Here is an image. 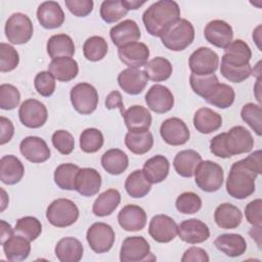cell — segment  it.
Masks as SVG:
<instances>
[{"instance_id":"obj_1","label":"cell","mask_w":262,"mask_h":262,"mask_svg":"<svg viewBox=\"0 0 262 262\" xmlns=\"http://www.w3.org/2000/svg\"><path fill=\"white\" fill-rule=\"evenodd\" d=\"M260 173L261 150L258 149L232 164L226 180L227 193L236 200L249 198L256 189L255 180Z\"/></svg>"},{"instance_id":"obj_2","label":"cell","mask_w":262,"mask_h":262,"mask_svg":"<svg viewBox=\"0 0 262 262\" xmlns=\"http://www.w3.org/2000/svg\"><path fill=\"white\" fill-rule=\"evenodd\" d=\"M179 18L180 7L172 0L157 1L142 14L145 30L154 37H161Z\"/></svg>"},{"instance_id":"obj_3","label":"cell","mask_w":262,"mask_h":262,"mask_svg":"<svg viewBox=\"0 0 262 262\" xmlns=\"http://www.w3.org/2000/svg\"><path fill=\"white\" fill-rule=\"evenodd\" d=\"M160 38L167 49L182 51L193 42L194 28L189 20L179 18Z\"/></svg>"},{"instance_id":"obj_4","label":"cell","mask_w":262,"mask_h":262,"mask_svg":"<svg viewBox=\"0 0 262 262\" xmlns=\"http://www.w3.org/2000/svg\"><path fill=\"white\" fill-rule=\"evenodd\" d=\"M194 181L200 189L206 192H215L223 184L224 172L222 167L213 161H202L195 169Z\"/></svg>"},{"instance_id":"obj_5","label":"cell","mask_w":262,"mask_h":262,"mask_svg":"<svg viewBox=\"0 0 262 262\" xmlns=\"http://www.w3.org/2000/svg\"><path fill=\"white\" fill-rule=\"evenodd\" d=\"M46 218L55 227H68L73 225L79 218L77 205L69 199L54 200L46 210Z\"/></svg>"},{"instance_id":"obj_6","label":"cell","mask_w":262,"mask_h":262,"mask_svg":"<svg viewBox=\"0 0 262 262\" xmlns=\"http://www.w3.org/2000/svg\"><path fill=\"white\" fill-rule=\"evenodd\" d=\"M4 31L7 40L11 44L21 45L31 40L34 28L31 18L27 14L16 12L8 17Z\"/></svg>"},{"instance_id":"obj_7","label":"cell","mask_w":262,"mask_h":262,"mask_svg":"<svg viewBox=\"0 0 262 262\" xmlns=\"http://www.w3.org/2000/svg\"><path fill=\"white\" fill-rule=\"evenodd\" d=\"M156 259L150 252L148 242L143 236H128L123 241L120 250V261L143 262L155 261Z\"/></svg>"},{"instance_id":"obj_8","label":"cell","mask_w":262,"mask_h":262,"mask_svg":"<svg viewBox=\"0 0 262 262\" xmlns=\"http://www.w3.org/2000/svg\"><path fill=\"white\" fill-rule=\"evenodd\" d=\"M70 98L73 107L81 115L92 114L98 104L97 90L94 86L85 82L79 83L72 88Z\"/></svg>"},{"instance_id":"obj_9","label":"cell","mask_w":262,"mask_h":262,"mask_svg":"<svg viewBox=\"0 0 262 262\" xmlns=\"http://www.w3.org/2000/svg\"><path fill=\"white\" fill-rule=\"evenodd\" d=\"M113 227L103 222L93 223L87 230L86 239L91 250L97 254L108 252L115 243Z\"/></svg>"},{"instance_id":"obj_10","label":"cell","mask_w":262,"mask_h":262,"mask_svg":"<svg viewBox=\"0 0 262 262\" xmlns=\"http://www.w3.org/2000/svg\"><path fill=\"white\" fill-rule=\"evenodd\" d=\"M253 146L254 138L244 126H234L224 133V147L229 157L249 152Z\"/></svg>"},{"instance_id":"obj_11","label":"cell","mask_w":262,"mask_h":262,"mask_svg":"<svg viewBox=\"0 0 262 262\" xmlns=\"http://www.w3.org/2000/svg\"><path fill=\"white\" fill-rule=\"evenodd\" d=\"M188 66L191 73L194 75H212L218 69L219 56L208 47H200L190 54Z\"/></svg>"},{"instance_id":"obj_12","label":"cell","mask_w":262,"mask_h":262,"mask_svg":"<svg viewBox=\"0 0 262 262\" xmlns=\"http://www.w3.org/2000/svg\"><path fill=\"white\" fill-rule=\"evenodd\" d=\"M18 118L24 126L37 129L46 123L48 113L44 103L37 99L30 98L20 104L18 110Z\"/></svg>"},{"instance_id":"obj_13","label":"cell","mask_w":262,"mask_h":262,"mask_svg":"<svg viewBox=\"0 0 262 262\" xmlns=\"http://www.w3.org/2000/svg\"><path fill=\"white\" fill-rule=\"evenodd\" d=\"M160 134L167 144L173 146L185 144L190 137L186 124L181 119L175 117L169 118L162 123Z\"/></svg>"},{"instance_id":"obj_14","label":"cell","mask_w":262,"mask_h":262,"mask_svg":"<svg viewBox=\"0 0 262 262\" xmlns=\"http://www.w3.org/2000/svg\"><path fill=\"white\" fill-rule=\"evenodd\" d=\"M177 231L178 225L168 215L158 214L149 221L148 233L157 243L165 244L173 241L177 235Z\"/></svg>"},{"instance_id":"obj_15","label":"cell","mask_w":262,"mask_h":262,"mask_svg":"<svg viewBox=\"0 0 262 262\" xmlns=\"http://www.w3.org/2000/svg\"><path fill=\"white\" fill-rule=\"evenodd\" d=\"M204 36L213 46L225 49L232 41L233 31L228 23L221 19H213L206 25Z\"/></svg>"},{"instance_id":"obj_16","label":"cell","mask_w":262,"mask_h":262,"mask_svg":"<svg viewBox=\"0 0 262 262\" xmlns=\"http://www.w3.org/2000/svg\"><path fill=\"white\" fill-rule=\"evenodd\" d=\"M145 102L148 108L157 114H165L172 110L174 96L170 89L161 84L152 85L145 94Z\"/></svg>"},{"instance_id":"obj_17","label":"cell","mask_w":262,"mask_h":262,"mask_svg":"<svg viewBox=\"0 0 262 262\" xmlns=\"http://www.w3.org/2000/svg\"><path fill=\"white\" fill-rule=\"evenodd\" d=\"M120 60L130 69L144 67L149 57V49L142 42H132L118 49Z\"/></svg>"},{"instance_id":"obj_18","label":"cell","mask_w":262,"mask_h":262,"mask_svg":"<svg viewBox=\"0 0 262 262\" xmlns=\"http://www.w3.org/2000/svg\"><path fill=\"white\" fill-rule=\"evenodd\" d=\"M177 234L181 241L194 245L207 241L210 237V229L202 220L191 218L182 221L178 225Z\"/></svg>"},{"instance_id":"obj_19","label":"cell","mask_w":262,"mask_h":262,"mask_svg":"<svg viewBox=\"0 0 262 262\" xmlns=\"http://www.w3.org/2000/svg\"><path fill=\"white\" fill-rule=\"evenodd\" d=\"M20 154L31 163H43L50 158V149L44 139L38 136H28L20 141Z\"/></svg>"},{"instance_id":"obj_20","label":"cell","mask_w":262,"mask_h":262,"mask_svg":"<svg viewBox=\"0 0 262 262\" xmlns=\"http://www.w3.org/2000/svg\"><path fill=\"white\" fill-rule=\"evenodd\" d=\"M146 213L137 205H126L118 214L119 225L126 231H139L146 225Z\"/></svg>"},{"instance_id":"obj_21","label":"cell","mask_w":262,"mask_h":262,"mask_svg":"<svg viewBox=\"0 0 262 262\" xmlns=\"http://www.w3.org/2000/svg\"><path fill=\"white\" fill-rule=\"evenodd\" d=\"M148 83L145 73L139 69H126L118 75V84L120 88L130 95L141 93Z\"/></svg>"},{"instance_id":"obj_22","label":"cell","mask_w":262,"mask_h":262,"mask_svg":"<svg viewBox=\"0 0 262 262\" xmlns=\"http://www.w3.org/2000/svg\"><path fill=\"white\" fill-rule=\"evenodd\" d=\"M252 57V50L250 46L242 39L231 41V43L224 49L221 62L230 66L242 68L250 63Z\"/></svg>"},{"instance_id":"obj_23","label":"cell","mask_w":262,"mask_h":262,"mask_svg":"<svg viewBox=\"0 0 262 262\" xmlns=\"http://www.w3.org/2000/svg\"><path fill=\"white\" fill-rule=\"evenodd\" d=\"M37 19L44 29H57L64 21V12L59 3L45 1L38 6Z\"/></svg>"},{"instance_id":"obj_24","label":"cell","mask_w":262,"mask_h":262,"mask_svg":"<svg viewBox=\"0 0 262 262\" xmlns=\"http://www.w3.org/2000/svg\"><path fill=\"white\" fill-rule=\"evenodd\" d=\"M101 186V176L93 168H80L75 181V190L83 196L96 194Z\"/></svg>"},{"instance_id":"obj_25","label":"cell","mask_w":262,"mask_h":262,"mask_svg":"<svg viewBox=\"0 0 262 262\" xmlns=\"http://www.w3.org/2000/svg\"><path fill=\"white\" fill-rule=\"evenodd\" d=\"M113 43L118 47H123L129 43L137 42L140 39V29L133 19H125L114 26L110 31Z\"/></svg>"},{"instance_id":"obj_26","label":"cell","mask_w":262,"mask_h":262,"mask_svg":"<svg viewBox=\"0 0 262 262\" xmlns=\"http://www.w3.org/2000/svg\"><path fill=\"white\" fill-rule=\"evenodd\" d=\"M129 131H146L151 125V115L142 105H132L122 114Z\"/></svg>"},{"instance_id":"obj_27","label":"cell","mask_w":262,"mask_h":262,"mask_svg":"<svg viewBox=\"0 0 262 262\" xmlns=\"http://www.w3.org/2000/svg\"><path fill=\"white\" fill-rule=\"evenodd\" d=\"M25 174L24 164L13 155L3 156L0 160V180L7 185L18 183Z\"/></svg>"},{"instance_id":"obj_28","label":"cell","mask_w":262,"mask_h":262,"mask_svg":"<svg viewBox=\"0 0 262 262\" xmlns=\"http://www.w3.org/2000/svg\"><path fill=\"white\" fill-rule=\"evenodd\" d=\"M54 253L60 262H79L83 257L84 248L76 237L67 236L57 242Z\"/></svg>"},{"instance_id":"obj_29","label":"cell","mask_w":262,"mask_h":262,"mask_svg":"<svg viewBox=\"0 0 262 262\" xmlns=\"http://www.w3.org/2000/svg\"><path fill=\"white\" fill-rule=\"evenodd\" d=\"M215 247L228 257H238L245 254L247 242L245 237L237 233H223L214 241Z\"/></svg>"},{"instance_id":"obj_30","label":"cell","mask_w":262,"mask_h":262,"mask_svg":"<svg viewBox=\"0 0 262 262\" xmlns=\"http://www.w3.org/2000/svg\"><path fill=\"white\" fill-rule=\"evenodd\" d=\"M48 71L57 81L69 82L77 77L79 66L73 57L62 56L52 59L48 66Z\"/></svg>"},{"instance_id":"obj_31","label":"cell","mask_w":262,"mask_h":262,"mask_svg":"<svg viewBox=\"0 0 262 262\" xmlns=\"http://www.w3.org/2000/svg\"><path fill=\"white\" fill-rule=\"evenodd\" d=\"M202 162V156L193 149H183L177 152L173 166L178 175L190 178L194 175L195 169Z\"/></svg>"},{"instance_id":"obj_32","label":"cell","mask_w":262,"mask_h":262,"mask_svg":"<svg viewBox=\"0 0 262 262\" xmlns=\"http://www.w3.org/2000/svg\"><path fill=\"white\" fill-rule=\"evenodd\" d=\"M243 219L242 211L230 203L219 205L214 213L215 223L223 229H234L239 226Z\"/></svg>"},{"instance_id":"obj_33","label":"cell","mask_w":262,"mask_h":262,"mask_svg":"<svg viewBox=\"0 0 262 262\" xmlns=\"http://www.w3.org/2000/svg\"><path fill=\"white\" fill-rule=\"evenodd\" d=\"M169 169L170 163L168 159L162 155H157L144 163L142 172L151 184H157L167 178Z\"/></svg>"},{"instance_id":"obj_34","label":"cell","mask_w":262,"mask_h":262,"mask_svg":"<svg viewBox=\"0 0 262 262\" xmlns=\"http://www.w3.org/2000/svg\"><path fill=\"white\" fill-rule=\"evenodd\" d=\"M193 126L200 133L210 134L222 126V117L209 107H201L193 116Z\"/></svg>"},{"instance_id":"obj_35","label":"cell","mask_w":262,"mask_h":262,"mask_svg":"<svg viewBox=\"0 0 262 262\" xmlns=\"http://www.w3.org/2000/svg\"><path fill=\"white\" fill-rule=\"evenodd\" d=\"M2 247L6 259L13 262L26 260L31 253L30 241L19 234L12 235Z\"/></svg>"},{"instance_id":"obj_36","label":"cell","mask_w":262,"mask_h":262,"mask_svg":"<svg viewBox=\"0 0 262 262\" xmlns=\"http://www.w3.org/2000/svg\"><path fill=\"white\" fill-rule=\"evenodd\" d=\"M121 202V194L115 188H110L101 192L93 203L92 212L95 216L105 217L110 216L119 206Z\"/></svg>"},{"instance_id":"obj_37","label":"cell","mask_w":262,"mask_h":262,"mask_svg":"<svg viewBox=\"0 0 262 262\" xmlns=\"http://www.w3.org/2000/svg\"><path fill=\"white\" fill-rule=\"evenodd\" d=\"M47 53L52 59L62 56L72 57L75 54V44L73 39L67 34H56L51 36L46 45Z\"/></svg>"},{"instance_id":"obj_38","label":"cell","mask_w":262,"mask_h":262,"mask_svg":"<svg viewBox=\"0 0 262 262\" xmlns=\"http://www.w3.org/2000/svg\"><path fill=\"white\" fill-rule=\"evenodd\" d=\"M100 162L104 171L111 175L122 174L129 165L128 156L119 148H112L106 150L101 156Z\"/></svg>"},{"instance_id":"obj_39","label":"cell","mask_w":262,"mask_h":262,"mask_svg":"<svg viewBox=\"0 0 262 262\" xmlns=\"http://www.w3.org/2000/svg\"><path fill=\"white\" fill-rule=\"evenodd\" d=\"M125 145L135 155H144L154 145L152 134L146 131H128L125 136Z\"/></svg>"},{"instance_id":"obj_40","label":"cell","mask_w":262,"mask_h":262,"mask_svg":"<svg viewBox=\"0 0 262 262\" xmlns=\"http://www.w3.org/2000/svg\"><path fill=\"white\" fill-rule=\"evenodd\" d=\"M143 72L148 80L154 82H162L168 80L173 72L171 62L162 56H157L145 63Z\"/></svg>"},{"instance_id":"obj_41","label":"cell","mask_w":262,"mask_h":262,"mask_svg":"<svg viewBox=\"0 0 262 262\" xmlns=\"http://www.w3.org/2000/svg\"><path fill=\"white\" fill-rule=\"evenodd\" d=\"M151 188V183L146 179L142 170H135L128 175L125 180L127 193L134 199L145 196Z\"/></svg>"},{"instance_id":"obj_42","label":"cell","mask_w":262,"mask_h":262,"mask_svg":"<svg viewBox=\"0 0 262 262\" xmlns=\"http://www.w3.org/2000/svg\"><path fill=\"white\" fill-rule=\"evenodd\" d=\"M234 98L235 93L231 86L224 83H218L213 92L205 100L213 106L224 110L232 105Z\"/></svg>"},{"instance_id":"obj_43","label":"cell","mask_w":262,"mask_h":262,"mask_svg":"<svg viewBox=\"0 0 262 262\" xmlns=\"http://www.w3.org/2000/svg\"><path fill=\"white\" fill-rule=\"evenodd\" d=\"M79 166L66 163L60 164L54 170V182L55 184L64 190H74L75 189V181L76 175L79 171Z\"/></svg>"},{"instance_id":"obj_44","label":"cell","mask_w":262,"mask_h":262,"mask_svg":"<svg viewBox=\"0 0 262 262\" xmlns=\"http://www.w3.org/2000/svg\"><path fill=\"white\" fill-rule=\"evenodd\" d=\"M107 43L104 38L100 36L89 37L83 45V53L87 60L99 61L107 53Z\"/></svg>"},{"instance_id":"obj_45","label":"cell","mask_w":262,"mask_h":262,"mask_svg":"<svg viewBox=\"0 0 262 262\" xmlns=\"http://www.w3.org/2000/svg\"><path fill=\"white\" fill-rule=\"evenodd\" d=\"M189 83L192 91L206 99L214 90L216 85L219 83L218 78L215 74L206 75V76H198L191 73L189 77Z\"/></svg>"},{"instance_id":"obj_46","label":"cell","mask_w":262,"mask_h":262,"mask_svg":"<svg viewBox=\"0 0 262 262\" xmlns=\"http://www.w3.org/2000/svg\"><path fill=\"white\" fill-rule=\"evenodd\" d=\"M14 231L29 239L30 242L37 239L42 232V224L36 217L33 216H25L17 219Z\"/></svg>"},{"instance_id":"obj_47","label":"cell","mask_w":262,"mask_h":262,"mask_svg":"<svg viewBox=\"0 0 262 262\" xmlns=\"http://www.w3.org/2000/svg\"><path fill=\"white\" fill-rule=\"evenodd\" d=\"M128 9L125 6L123 0L103 1L100 5V17L107 24H114L120 20L128 13Z\"/></svg>"},{"instance_id":"obj_48","label":"cell","mask_w":262,"mask_h":262,"mask_svg":"<svg viewBox=\"0 0 262 262\" xmlns=\"http://www.w3.org/2000/svg\"><path fill=\"white\" fill-rule=\"evenodd\" d=\"M103 142V135L96 128H87L80 135V148L87 154L98 151L102 147Z\"/></svg>"},{"instance_id":"obj_49","label":"cell","mask_w":262,"mask_h":262,"mask_svg":"<svg viewBox=\"0 0 262 262\" xmlns=\"http://www.w3.org/2000/svg\"><path fill=\"white\" fill-rule=\"evenodd\" d=\"M241 117L251 129L258 135L262 134V121H261V106L253 102L246 103L241 111Z\"/></svg>"},{"instance_id":"obj_50","label":"cell","mask_w":262,"mask_h":262,"mask_svg":"<svg viewBox=\"0 0 262 262\" xmlns=\"http://www.w3.org/2000/svg\"><path fill=\"white\" fill-rule=\"evenodd\" d=\"M175 207L178 212L191 215L200 211L202 208V200L199 194L192 191H185L177 196Z\"/></svg>"},{"instance_id":"obj_51","label":"cell","mask_w":262,"mask_h":262,"mask_svg":"<svg viewBox=\"0 0 262 262\" xmlns=\"http://www.w3.org/2000/svg\"><path fill=\"white\" fill-rule=\"evenodd\" d=\"M19 62L16 49L7 43H0V71L2 73L13 71Z\"/></svg>"},{"instance_id":"obj_52","label":"cell","mask_w":262,"mask_h":262,"mask_svg":"<svg viewBox=\"0 0 262 262\" xmlns=\"http://www.w3.org/2000/svg\"><path fill=\"white\" fill-rule=\"evenodd\" d=\"M20 101L18 89L11 84H1L0 86V107L4 111L15 108Z\"/></svg>"},{"instance_id":"obj_53","label":"cell","mask_w":262,"mask_h":262,"mask_svg":"<svg viewBox=\"0 0 262 262\" xmlns=\"http://www.w3.org/2000/svg\"><path fill=\"white\" fill-rule=\"evenodd\" d=\"M34 86L41 96L49 97L55 91V78L49 71H42L36 75Z\"/></svg>"},{"instance_id":"obj_54","label":"cell","mask_w":262,"mask_h":262,"mask_svg":"<svg viewBox=\"0 0 262 262\" xmlns=\"http://www.w3.org/2000/svg\"><path fill=\"white\" fill-rule=\"evenodd\" d=\"M220 73L229 82L241 83L247 80L252 75V68L250 63L242 68H236V67H230L221 62Z\"/></svg>"},{"instance_id":"obj_55","label":"cell","mask_w":262,"mask_h":262,"mask_svg":"<svg viewBox=\"0 0 262 262\" xmlns=\"http://www.w3.org/2000/svg\"><path fill=\"white\" fill-rule=\"evenodd\" d=\"M51 141L53 146L61 155H70L75 148V139L67 130H57L52 134Z\"/></svg>"},{"instance_id":"obj_56","label":"cell","mask_w":262,"mask_h":262,"mask_svg":"<svg viewBox=\"0 0 262 262\" xmlns=\"http://www.w3.org/2000/svg\"><path fill=\"white\" fill-rule=\"evenodd\" d=\"M64 4L72 14L78 17H85L93 10L92 0H66Z\"/></svg>"},{"instance_id":"obj_57","label":"cell","mask_w":262,"mask_h":262,"mask_svg":"<svg viewBox=\"0 0 262 262\" xmlns=\"http://www.w3.org/2000/svg\"><path fill=\"white\" fill-rule=\"evenodd\" d=\"M262 201L261 199H256L250 202L245 208V216L247 221L253 226L261 227L262 225Z\"/></svg>"},{"instance_id":"obj_58","label":"cell","mask_w":262,"mask_h":262,"mask_svg":"<svg viewBox=\"0 0 262 262\" xmlns=\"http://www.w3.org/2000/svg\"><path fill=\"white\" fill-rule=\"evenodd\" d=\"M209 260L210 259L207 252L204 249L198 247H191L187 249L181 258L182 262H208Z\"/></svg>"},{"instance_id":"obj_59","label":"cell","mask_w":262,"mask_h":262,"mask_svg":"<svg viewBox=\"0 0 262 262\" xmlns=\"http://www.w3.org/2000/svg\"><path fill=\"white\" fill-rule=\"evenodd\" d=\"M224 133H220L216 136H214L210 141V151L218 158L222 159H228L230 158L227 154L225 147H224Z\"/></svg>"},{"instance_id":"obj_60","label":"cell","mask_w":262,"mask_h":262,"mask_svg":"<svg viewBox=\"0 0 262 262\" xmlns=\"http://www.w3.org/2000/svg\"><path fill=\"white\" fill-rule=\"evenodd\" d=\"M0 127H1L0 143H1V145H3L11 140V138L14 134V127H13L12 122L3 116L0 117Z\"/></svg>"},{"instance_id":"obj_61","label":"cell","mask_w":262,"mask_h":262,"mask_svg":"<svg viewBox=\"0 0 262 262\" xmlns=\"http://www.w3.org/2000/svg\"><path fill=\"white\" fill-rule=\"evenodd\" d=\"M105 107L107 110H114L119 108L121 114L125 112L124 110V103H123V97L122 94L118 90H114L105 98Z\"/></svg>"},{"instance_id":"obj_62","label":"cell","mask_w":262,"mask_h":262,"mask_svg":"<svg viewBox=\"0 0 262 262\" xmlns=\"http://www.w3.org/2000/svg\"><path fill=\"white\" fill-rule=\"evenodd\" d=\"M14 229H12L11 225L6 221H0V243L3 245L7 239H9L12 235H14Z\"/></svg>"},{"instance_id":"obj_63","label":"cell","mask_w":262,"mask_h":262,"mask_svg":"<svg viewBox=\"0 0 262 262\" xmlns=\"http://www.w3.org/2000/svg\"><path fill=\"white\" fill-rule=\"evenodd\" d=\"M125 6L127 7L128 10H135V9H138L140 6H142L145 1H137V0H129V1H126V0H123Z\"/></svg>"},{"instance_id":"obj_64","label":"cell","mask_w":262,"mask_h":262,"mask_svg":"<svg viewBox=\"0 0 262 262\" xmlns=\"http://www.w3.org/2000/svg\"><path fill=\"white\" fill-rule=\"evenodd\" d=\"M1 193H2V195H1V212H3L8 205V196L3 188H1Z\"/></svg>"}]
</instances>
